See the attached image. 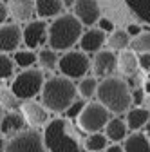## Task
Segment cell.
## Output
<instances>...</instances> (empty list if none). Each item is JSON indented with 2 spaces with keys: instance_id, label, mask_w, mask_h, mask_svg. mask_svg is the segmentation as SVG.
<instances>
[{
  "instance_id": "obj_24",
  "label": "cell",
  "mask_w": 150,
  "mask_h": 152,
  "mask_svg": "<svg viewBox=\"0 0 150 152\" xmlns=\"http://www.w3.org/2000/svg\"><path fill=\"white\" fill-rule=\"evenodd\" d=\"M58 53L52 49H42L38 54H36V64H38L42 69L45 71H52L58 67Z\"/></svg>"
},
{
  "instance_id": "obj_39",
  "label": "cell",
  "mask_w": 150,
  "mask_h": 152,
  "mask_svg": "<svg viewBox=\"0 0 150 152\" xmlns=\"http://www.w3.org/2000/svg\"><path fill=\"white\" fill-rule=\"evenodd\" d=\"M145 136H146V138L150 140V121H148V123L145 125Z\"/></svg>"
},
{
  "instance_id": "obj_18",
  "label": "cell",
  "mask_w": 150,
  "mask_h": 152,
  "mask_svg": "<svg viewBox=\"0 0 150 152\" xmlns=\"http://www.w3.org/2000/svg\"><path fill=\"white\" fill-rule=\"evenodd\" d=\"M103 130H105V138L108 141H112V143H119V141H123L128 136L127 123L121 118H110Z\"/></svg>"
},
{
  "instance_id": "obj_2",
  "label": "cell",
  "mask_w": 150,
  "mask_h": 152,
  "mask_svg": "<svg viewBox=\"0 0 150 152\" xmlns=\"http://www.w3.org/2000/svg\"><path fill=\"white\" fill-rule=\"evenodd\" d=\"M40 96H42V105L49 112L60 114V112H65L76 102L78 91L72 80L65 78V76H54V78L45 80Z\"/></svg>"
},
{
  "instance_id": "obj_36",
  "label": "cell",
  "mask_w": 150,
  "mask_h": 152,
  "mask_svg": "<svg viewBox=\"0 0 150 152\" xmlns=\"http://www.w3.org/2000/svg\"><path fill=\"white\" fill-rule=\"evenodd\" d=\"M141 33H143V31H141V27H139V26H136V24H130V26L127 27V34H128V36H134V38H136V36H138V34H141Z\"/></svg>"
},
{
  "instance_id": "obj_34",
  "label": "cell",
  "mask_w": 150,
  "mask_h": 152,
  "mask_svg": "<svg viewBox=\"0 0 150 152\" xmlns=\"http://www.w3.org/2000/svg\"><path fill=\"white\" fill-rule=\"evenodd\" d=\"M130 94H132V103L139 105V103L143 102V96H145L143 89H134V91H130Z\"/></svg>"
},
{
  "instance_id": "obj_19",
  "label": "cell",
  "mask_w": 150,
  "mask_h": 152,
  "mask_svg": "<svg viewBox=\"0 0 150 152\" xmlns=\"http://www.w3.org/2000/svg\"><path fill=\"white\" fill-rule=\"evenodd\" d=\"M150 121V110L143 109V107H134L127 112L125 116V123L127 129H130L132 132H138L139 129H143L146 123Z\"/></svg>"
},
{
  "instance_id": "obj_23",
  "label": "cell",
  "mask_w": 150,
  "mask_h": 152,
  "mask_svg": "<svg viewBox=\"0 0 150 152\" xmlns=\"http://www.w3.org/2000/svg\"><path fill=\"white\" fill-rule=\"evenodd\" d=\"M125 4L139 20L150 26V0H125Z\"/></svg>"
},
{
  "instance_id": "obj_38",
  "label": "cell",
  "mask_w": 150,
  "mask_h": 152,
  "mask_svg": "<svg viewBox=\"0 0 150 152\" xmlns=\"http://www.w3.org/2000/svg\"><path fill=\"white\" fill-rule=\"evenodd\" d=\"M62 2H63V7H72L76 0H62Z\"/></svg>"
},
{
  "instance_id": "obj_7",
  "label": "cell",
  "mask_w": 150,
  "mask_h": 152,
  "mask_svg": "<svg viewBox=\"0 0 150 152\" xmlns=\"http://www.w3.org/2000/svg\"><path fill=\"white\" fill-rule=\"evenodd\" d=\"M58 69L62 76L69 80H82L90 71V60L82 51H67L58 60Z\"/></svg>"
},
{
  "instance_id": "obj_4",
  "label": "cell",
  "mask_w": 150,
  "mask_h": 152,
  "mask_svg": "<svg viewBox=\"0 0 150 152\" xmlns=\"http://www.w3.org/2000/svg\"><path fill=\"white\" fill-rule=\"evenodd\" d=\"M44 145L47 152H80L76 136L69 132V123L62 118L49 121L44 129Z\"/></svg>"
},
{
  "instance_id": "obj_5",
  "label": "cell",
  "mask_w": 150,
  "mask_h": 152,
  "mask_svg": "<svg viewBox=\"0 0 150 152\" xmlns=\"http://www.w3.org/2000/svg\"><path fill=\"white\" fill-rule=\"evenodd\" d=\"M44 72L38 69H25L22 72H18L15 76V80L11 83V92L15 94L16 100H33L36 94H40L44 89Z\"/></svg>"
},
{
  "instance_id": "obj_9",
  "label": "cell",
  "mask_w": 150,
  "mask_h": 152,
  "mask_svg": "<svg viewBox=\"0 0 150 152\" xmlns=\"http://www.w3.org/2000/svg\"><path fill=\"white\" fill-rule=\"evenodd\" d=\"M47 31H49V26L45 24V20H40V18L31 20L22 29V42L29 51H33L47 42Z\"/></svg>"
},
{
  "instance_id": "obj_40",
  "label": "cell",
  "mask_w": 150,
  "mask_h": 152,
  "mask_svg": "<svg viewBox=\"0 0 150 152\" xmlns=\"http://www.w3.org/2000/svg\"><path fill=\"white\" fill-rule=\"evenodd\" d=\"M4 148H6V143L2 141V138H0V152H4Z\"/></svg>"
},
{
  "instance_id": "obj_11",
  "label": "cell",
  "mask_w": 150,
  "mask_h": 152,
  "mask_svg": "<svg viewBox=\"0 0 150 152\" xmlns=\"http://www.w3.org/2000/svg\"><path fill=\"white\" fill-rule=\"evenodd\" d=\"M20 114L24 116L25 123L31 127H44L49 123V110L34 100H27L20 103Z\"/></svg>"
},
{
  "instance_id": "obj_10",
  "label": "cell",
  "mask_w": 150,
  "mask_h": 152,
  "mask_svg": "<svg viewBox=\"0 0 150 152\" xmlns=\"http://www.w3.org/2000/svg\"><path fill=\"white\" fill-rule=\"evenodd\" d=\"M72 11H74L72 15L78 18V22L87 27L98 24V20L101 18L98 0H76L72 6Z\"/></svg>"
},
{
  "instance_id": "obj_1",
  "label": "cell",
  "mask_w": 150,
  "mask_h": 152,
  "mask_svg": "<svg viewBox=\"0 0 150 152\" xmlns=\"http://www.w3.org/2000/svg\"><path fill=\"white\" fill-rule=\"evenodd\" d=\"M96 98L110 114H127L132 109L130 87L118 76H108L98 83Z\"/></svg>"
},
{
  "instance_id": "obj_20",
  "label": "cell",
  "mask_w": 150,
  "mask_h": 152,
  "mask_svg": "<svg viewBox=\"0 0 150 152\" xmlns=\"http://www.w3.org/2000/svg\"><path fill=\"white\" fill-rule=\"evenodd\" d=\"M125 152H150V140L143 132H130L123 140Z\"/></svg>"
},
{
  "instance_id": "obj_35",
  "label": "cell",
  "mask_w": 150,
  "mask_h": 152,
  "mask_svg": "<svg viewBox=\"0 0 150 152\" xmlns=\"http://www.w3.org/2000/svg\"><path fill=\"white\" fill-rule=\"evenodd\" d=\"M7 16H9V9H7V6L2 2V0H0V26H4V24H6Z\"/></svg>"
},
{
  "instance_id": "obj_21",
  "label": "cell",
  "mask_w": 150,
  "mask_h": 152,
  "mask_svg": "<svg viewBox=\"0 0 150 152\" xmlns=\"http://www.w3.org/2000/svg\"><path fill=\"white\" fill-rule=\"evenodd\" d=\"M118 69L127 74V76H134L136 71L139 69L138 65V54L134 51H130V49H125L118 54Z\"/></svg>"
},
{
  "instance_id": "obj_37",
  "label": "cell",
  "mask_w": 150,
  "mask_h": 152,
  "mask_svg": "<svg viewBox=\"0 0 150 152\" xmlns=\"http://www.w3.org/2000/svg\"><path fill=\"white\" fill-rule=\"evenodd\" d=\"M103 152H125L123 150V145H118V143H114V145H108Z\"/></svg>"
},
{
  "instance_id": "obj_27",
  "label": "cell",
  "mask_w": 150,
  "mask_h": 152,
  "mask_svg": "<svg viewBox=\"0 0 150 152\" xmlns=\"http://www.w3.org/2000/svg\"><path fill=\"white\" fill-rule=\"evenodd\" d=\"M130 51L136 54H150V31H145L130 40Z\"/></svg>"
},
{
  "instance_id": "obj_15",
  "label": "cell",
  "mask_w": 150,
  "mask_h": 152,
  "mask_svg": "<svg viewBox=\"0 0 150 152\" xmlns=\"http://www.w3.org/2000/svg\"><path fill=\"white\" fill-rule=\"evenodd\" d=\"M107 42V36L103 31L100 29H87L85 33H82L80 36V47H82V53H98L101 51L103 44Z\"/></svg>"
},
{
  "instance_id": "obj_32",
  "label": "cell",
  "mask_w": 150,
  "mask_h": 152,
  "mask_svg": "<svg viewBox=\"0 0 150 152\" xmlns=\"http://www.w3.org/2000/svg\"><path fill=\"white\" fill-rule=\"evenodd\" d=\"M98 26H100V31H103V33H112L114 31V24L110 20H107V18H100Z\"/></svg>"
},
{
  "instance_id": "obj_41",
  "label": "cell",
  "mask_w": 150,
  "mask_h": 152,
  "mask_svg": "<svg viewBox=\"0 0 150 152\" xmlns=\"http://www.w3.org/2000/svg\"><path fill=\"white\" fill-rule=\"evenodd\" d=\"M2 118H4V109L0 107V123H2Z\"/></svg>"
},
{
  "instance_id": "obj_25",
  "label": "cell",
  "mask_w": 150,
  "mask_h": 152,
  "mask_svg": "<svg viewBox=\"0 0 150 152\" xmlns=\"http://www.w3.org/2000/svg\"><path fill=\"white\" fill-rule=\"evenodd\" d=\"M76 91H78V96L82 98H92L96 96V91H98V80L94 78V76H85V78H82L76 85Z\"/></svg>"
},
{
  "instance_id": "obj_31",
  "label": "cell",
  "mask_w": 150,
  "mask_h": 152,
  "mask_svg": "<svg viewBox=\"0 0 150 152\" xmlns=\"http://www.w3.org/2000/svg\"><path fill=\"white\" fill-rule=\"evenodd\" d=\"M85 107V102H82V100H76L67 110H65V114H67V118H74L76 120L78 116H80V112H82V109Z\"/></svg>"
},
{
  "instance_id": "obj_28",
  "label": "cell",
  "mask_w": 150,
  "mask_h": 152,
  "mask_svg": "<svg viewBox=\"0 0 150 152\" xmlns=\"http://www.w3.org/2000/svg\"><path fill=\"white\" fill-rule=\"evenodd\" d=\"M13 62L15 65L22 67V69H31L36 64V54L29 49H22V51H16L13 56Z\"/></svg>"
},
{
  "instance_id": "obj_17",
  "label": "cell",
  "mask_w": 150,
  "mask_h": 152,
  "mask_svg": "<svg viewBox=\"0 0 150 152\" xmlns=\"http://www.w3.org/2000/svg\"><path fill=\"white\" fill-rule=\"evenodd\" d=\"M25 125V120L22 114H18L16 110L13 112H4V118H2V123H0V134H4V136H16L18 132H22Z\"/></svg>"
},
{
  "instance_id": "obj_14",
  "label": "cell",
  "mask_w": 150,
  "mask_h": 152,
  "mask_svg": "<svg viewBox=\"0 0 150 152\" xmlns=\"http://www.w3.org/2000/svg\"><path fill=\"white\" fill-rule=\"evenodd\" d=\"M7 9H9V15L16 22H25L27 24L36 16L34 0H9Z\"/></svg>"
},
{
  "instance_id": "obj_33",
  "label": "cell",
  "mask_w": 150,
  "mask_h": 152,
  "mask_svg": "<svg viewBox=\"0 0 150 152\" xmlns=\"http://www.w3.org/2000/svg\"><path fill=\"white\" fill-rule=\"evenodd\" d=\"M138 65L143 71H150V54H139L138 56Z\"/></svg>"
},
{
  "instance_id": "obj_16",
  "label": "cell",
  "mask_w": 150,
  "mask_h": 152,
  "mask_svg": "<svg viewBox=\"0 0 150 152\" xmlns=\"http://www.w3.org/2000/svg\"><path fill=\"white\" fill-rule=\"evenodd\" d=\"M34 9L36 16L40 20H45V18H58L63 15L65 7L62 0H34Z\"/></svg>"
},
{
  "instance_id": "obj_12",
  "label": "cell",
  "mask_w": 150,
  "mask_h": 152,
  "mask_svg": "<svg viewBox=\"0 0 150 152\" xmlns=\"http://www.w3.org/2000/svg\"><path fill=\"white\" fill-rule=\"evenodd\" d=\"M90 67L98 78H108L112 74V71H116V67H118V56L110 49H101L96 53Z\"/></svg>"
},
{
  "instance_id": "obj_13",
  "label": "cell",
  "mask_w": 150,
  "mask_h": 152,
  "mask_svg": "<svg viewBox=\"0 0 150 152\" xmlns=\"http://www.w3.org/2000/svg\"><path fill=\"white\" fill-rule=\"evenodd\" d=\"M22 44V29L16 24L0 26V53H16L18 45Z\"/></svg>"
},
{
  "instance_id": "obj_8",
  "label": "cell",
  "mask_w": 150,
  "mask_h": 152,
  "mask_svg": "<svg viewBox=\"0 0 150 152\" xmlns=\"http://www.w3.org/2000/svg\"><path fill=\"white\" fill-rule=\"evenodd\" d=\"M4 152H47V148L44 145V138L40 132L29 129L13 136L6 143Z\"/></svg>"
},
{
  "instance_id": "obj_30",
  "label": "cell",
  "mask_w": 150,
  "mask_h": 152,
  "mask_svg": "<svg viewBox=\"0 0 150 152\" xmlns=\"http://www.w3.org/2000/svg\"><path fill=\"white\" fill-rule=\"evenodd\" d=\"M0 107H2V109H7L9 112H13V110L18 109V100L15 98V94H13L11 91L0 89Z\"/></svg>"
},
{
  "instance_id": "obj_3",
  "label": "cell",
  "mask_w": 150,
  "mask_h": 152,
  "mask_svg": "<svg viewBox=\"0 0 150 152\" xmlns=\"http://www.w3.org/2000/svg\"><path fill=\"white\" fill-rule=\"evenodd\" d=\"M83 33V26L78 22V18L72 13H63L58 18H54L47 31V44L52 51H71L74 44L80 42Z\"/></svg>"
},
{
  "instance_id": "obj_22",
  "label": "cell",
  "mask_w": 150,
  "mask_h": 152,
  "mask_svg": "<svg viewBox=\"0 0 150 152\" xmlns=\"http://www.w3.org/2000/svg\"><path fill=\"white\" fill-rule=\"evenodd\" d=\"M105 44L108 45L110 51H119L121 53V51H125V49L130 47V36L123 29H114V31L108 34V38H107Z\"/></svg>"
},
{
  "instance_id": "obj_29",
  "label": "cell",
  "mask_w": 150,
  "mask_h": 152,
  "mask_svg": "<svg viewBox=\"0 0 150 152\" xmlns=\"http://www.w3.org/2000/svg\"><path fill=\"white\" fill-rule=\"evenodd\" d=\"M15 74V62L11 56L0 53V80H7Z\"/></svg>"
},
{
  "instance_id": "obj_6",
  "label": "cell",
  "mask_w": 150,
  "mask_h": 152,
  "mask_svg": "<svg viewBox=\"0 0 150 152\" xmlns=\"http://www.w3.org/2000/svg\"><path fill=\"white\" fill-rule=\"evenodd\" d=\"M108 120H110V112L100 102H90L85 103V107L82 109L80 116L76 118V123L83 132L94 134V132H101V129H105Z\"/></svg>"
},
{
  "instance_id": "obj_26",
  "label": "cell",
  "mask_w": 150,
  "mask_h": 152,
  "mask_svg": "<svg viewBox=\"0 0 150 152\" xmlns=\"http://www.w3.org/2000/svg\"><path fill=\"white\" fill-rule=\"evenodd\" d=\"M108 147V140L105 138V134L101 132H94V134H89L85 140V148L87 152H103Z\"/></svg>"
}]
</instances>
